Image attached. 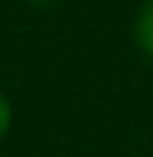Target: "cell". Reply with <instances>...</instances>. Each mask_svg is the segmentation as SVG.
<instances>
[{
  "label": "cell",
  "instance_id": "obj_1",
  "mask_svg": "<svg viewBox=\"0 0 153 157\" xmlns=\"http://www.w3.org/2000/svg\"><path fill=\"white\" fill-rule=\"evenodd\" d=\"M137 40H140V47L153 57V0L140 10V17H137Z\"/></svg>",
  "mask_w": 153,
  "mask_h": 157
},
{
  "label": "cell",
  "instance_id": "obj_2",
  "mask_svg": "<svg viewBox=\"0 0 153 157\" xmlns=\"http://www.w3.org/2000/svg\"><path fill=\"white\" fill-rule=\"evenodd\" d=\"M7 127H10V100L0 94V137L7 134Z\"/></svg>",
  "mask_w": 153,
  "mask_h": 157
}]
</instances>
